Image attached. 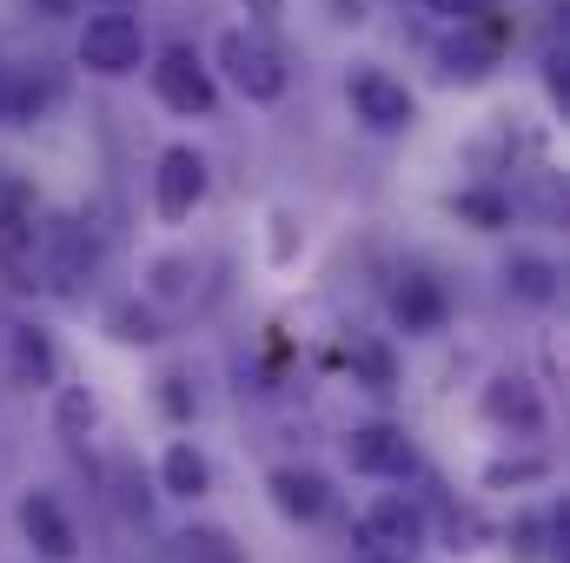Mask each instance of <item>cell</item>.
<instances>
[{"instance_id":"1","label":"cell","mask_w":570,"mask_h":563,"mask_svg":"<svg viewBox=\"0 0 570 563\" xmlns=\"http://www.w3.org/2000/svg\"><path fill=\"white\" fill-rule=\"evenodd\" d=\"M358 557L365 563H412L425 551V511L405 504V497H379L365 517H358Z\"/></svg>"},{"instance_id":"2","label":"cell","mask_w":570,"mask_h":563,"mask_svg":"<svg viewBox=\"0 0 570 563\" xmlns=\"http://www.w3.org/2000/svg\"><path fill=\"white\" fill-rule=\"evenodd\" d=\"M219 67H226V80H233L246 100H259V107H273L285 93V60L259 40V33H246V27L219 33Z\"/></svg>"},{"instance_id":"3","label":"cell","mask_w":570,"mask_h":563,"mask_svg":"<svg viewBox=\"0 0 570 563\" xmlns=\"http://www.w3.org/2000/svg\"><path fill=\"white\" fill-rule=\"evenodd\" d=\"M146 53V33L134 13H94L87 27H80V67H94V73H107V80H120V73H134Z\"/></svg>"},{"instance_id":"4","label":"cell","mask_w":570,"mask_h":563,"mask_svg":"<svg viewBox=\"0 0 570 563\" xmlns=\"http://www.w3.org/2000/svg\"><path fill=\"white\" fill-rule=\"evenodd\" d=\"M199 199H206V159L193 146H166L159 152V172H153V213L166 226H179V219H193Z\"/></svg>"},{"instance_id":"5","label":"cell","mask_w":570,"mask_h":563,"mask_svg":"<svg viewBox=\"0 0 570 563\" xmlns=\"http://www.w3.org/2000/svg\"><path fill=\"white\" fill-rule=\"evenodd\" d=\"M153 93H159V107H173V113H213V73L199 67L193 47L159 53V67H153Z\"/></svg>"},{"instance_id":"6","label":"cell","mask_w":570,"mask_h":563,"mask_svg":"<svg viewBox=\"0 0 570 563\" xmlns=\"http://www.w3.org/2000/svg\"><path fill=\"white\" fill-rule=\"evenodd\" d=\"M345 464L365 477H405L412 471V437L399 424H358L345 437Z\"/></svg>"},{"instance_id":"7","label":"cell","mask_w":570,"mask_h":563,"mask_svg":"<svg viewBox=\"0 0 570 563\" xmlns=\"http://www.w3.org/2000/svg\"><path fill=\"white\" fill-rule=\"evenodd\" d=\"M352 107H358V120L365 127H379V134H399V127H412V93L392 80V73H358L352 80Z\"/></svg>"},{"instance_id":"8","label":"cell","mask_w":570,"mask_h":563,"mask_svg":"<svg viewBox=\"0 0 570 563\" xmlns=\"http://www.w3.org/2000/svg\"><path fill=\"white\" fill-rule=\"evenodd\" d=\"M20 537L40 551L47 563H67L73 551H80V537H73V524H67V511L53 504V497H20Z\"/></svg>"},{"instance_id":"9","label":"cell","mask_w":570,"mask_h":563,"mask_svg":"<svg viewBox=\"0 0 570 563\" xmlns=\"http://www.w3.org/2000/svg\"><path fill=\"white\" fill-rule=\"evenodd\" d=\"M0 266L13 273V285H33V199L20 186H0Z\"/></svg>"},{"instance_id":"10","label":"cell","mask_w":570,"mask_h":563,"mask_svg":"<svg viewBox=\"0 0 570 563\" xmlns=\"http://www.w3.org/2000/svg\"><path fill=\"white\" fill-rule=\"evenodd\" d=\"M478 412H484V418L498 424V431H524V437H531V431L544 424V405H538V385H524V378H511V372L484 385Z\"/></svg>"},{"instance_id":"11","label":"cell","mask_w":570,"mask_h":563,"mask_svg":"<svg viewBox=\"0 0 570 563\" xmlns=\"http://www.w3.org/2000/svg\"><path fill=\"white\" fill-rule=\"evenodd\" d=\"M273 504H279L285 517L312 524V517L332 504V491H325V477H318V471H298V464H285V471H273Z\"/></svg>"},{"instance_id":"12","label":"cell","mask_w":570,"mask_h":563,"mask_svg":"<svg viewBox=\"0 0 570 563\" xmlns=\"http://www.w3.org/2000/svg\"><path fill=\"white\" fill-rule=\"evenodd\" d=\"M166 563H246V551L219 531V524H193L166 544Z\"/></svg>"},{"instance_id":"13","label":"cell","mask_w":570,"mask_h":563,"mask_svg":"<svg viewBox=\"0 0 570 563\" xmlns=\"http://www.w3.org/2000/svg\"><path fill=\"white\" fill-rule=\"evenodd\" d=\"M392 312H399L405 332H438V325H444V292H438V279H419V273H412V279L399 285Z\"/></svg>"},{"instance_id":"14","label":"cell","mask_w":570,"mask_h":563,"mask_svg":"<svg viewBox=\"0 0 570 563\" xmlns=\"http://www.w3.org/2000/svg\"><path fill=\"white\" fill-rule=\"evenodd\" d=\"M159 484H166V497H199V491L213 484V471H206V457L179 437V444H166V457H159Z\"/></svg>"},{"instance_id":"15","label":"cell","mask_w":570,"mask_h":563,"mask_svg":"<svg viewBox=\"0 0 570 563\" xmlns=\"http://www.w3.org/2000/svg\"><path fill=\"white\" fill-rule=\"evenodd\" d=\"M87 266H94V239H80L73 219H60V226H53V285L73 292V279H80Z\"/></svg>"},{"instance_id":"16","label":"cell","mask_w":570,"mask_h":563,"mask_svg":"<svg viewBox=\"0 0 570 563\" xmlns=\"http://www.w3.org/2000/svg\"><path fill=\"white\" fill-rule=\"evenodd\" d=\"M13 378H20V385H47V378H53V345H47V332L13 325Z\"/></svg>"},{"instance_id":"17","label":"cell","mask_w":570,"mask_h":563,"mask_svg":"<svg viewBox=\"0 0 570 563\" xmlns=\"http://www.w3.org/2000/svg\"><path fill=\"white\" fill-rule=\"evenodd\" d=\"M558 279H564V273H558L551 259H531V253L504 266V285H511L518 298H531V305H551V298H558Z\"/></svg>"},{"instance_id":"18","label":"cell","mask_w":570,"mask_h":563,"mask_svg":"<svg viewBox=\"0 0 570 563\" xmlns=\"http://www.w3.org/2000/svg\"><path fill=\"white\" fill-rule=\"evenodd\" d=\"M107 332H114L120 345H159V318L146 312L140 298H120V305H107Z\"/></svg>"},{"instance_id":"19","label":"cell","mask_w":570,"mask_h":563,"mask_svg":"<svg viewBox=\"0 0 570 563\" xmlns=\"http://www.w3.org/2000/svg\"><path fill=\"white\" fill-rule=\"evenodd\" d=\"M94 424H100L94 392H60V405H53V431H60L67 444H87V437H94Z\"/></svg>"},{"instance_id":"20","label":"cell","mask_w":570,"mask_h":563,"mask_svg":"<svg viewBox=\"0 0 570 563\" xmlns=\"http://www.w3.org/2000/svg\"><path fill=\"white\" fill-rule=\"evenodd\" d=\"M458 219H471L478 233H498V226H511V199L504 192H458Z\"/></svg>"},{"instance_id":"21","label":"cell","mask_w":570,"mask_h":563,"mask_svg":"<svg viewBox=\"0 0 570 563\" xmlns=\"http://www.w3.org/2000/svg\"><path fill=\"white\" fill-rule=\"evenodd\" d=\"M352 372H358L372 392H392V385H399V365H392L385 345H352Z\"/></svg>"},{"instance_id":"22","label":"cell","mask_w":570,"mask_h":563,"mask_svg":"<svg viewBox=\"0 0 570 563\" xmlns=\"http://www.w3.org/2000/svg\"><path fill=\"white\" fill-rule=\"evenodd\" d=\"M484 537H491V524H484L478 511H451V517H444V551L471 557V551H484Z\"/></svg>"},{"instance_id":"23","label":"cell","mask_w":570,"mask_h":563,"mask_svg":"<svg viewBox=\"0 0 570 563\" xmlns=\"http://www.w3.org/2000/svg\"><path fill=\"white\" fill-rule=\"evenodd\" d=\"M491 53H498L491 40H458V47H444V60H451L444 73H458V80H484V73H491Z\"/></svg>"},{"instance_id":"24","label":"cell","mask_w":570,"mask_h":563,"mask_svg":"<svg viewBox=\"0 0 570 563\" xmlns=\"http://www.w3.org/2000/svg\"><path fill=\"white\" fill-rule=\"evenodd\" d=\"M193 292V259H153V298H186Z\"/></svg>"},{"instance_id":"25","label":"cell","mask_w":570,"mask_h":563,"mask_svg":"<svg viewBox=\"0 0 570 563\" xmlns=\"http://www.w3.org/2000/svg\"><path fill=\"white\" fill-rule=\"evenodd\" d=\"M538 477H551L544 457H518V464H491V471H484L491 491H504V484H538Z\"/></svg>"},{"instance_id":"26","label":"cell","mask_w":570,"mask_h":563,"mask_svg":"<svg viewBox=\"0 0 570 563\" xmlns=\"http://www.w3.org/2000/svg\"><path fill=\"white\" fill-rule=\"evenodd\" d=\"M159 405H166V418H193V392H186V378H179V372H166V378H159Z\"/></svg>"},{"instance_id":"27","label":"cell","mask_w":570,"mask_h":563,"mask_svg":"<svg viewBox=\"0 0 570 563\" xmlns=\"http://www.w3.org/2000/svg\"><path fill=\"white\" fill-rule=\"evenodd\" d=\"M438 13H451V20H471V13H484V0H431Z\"/></svg>"},{"instance_id":"28","label":"cell","mask_w":570,"mask_h":563,"mask_svg":"<svg viewBox=\"0 0 570 563\" xmlns=\"http://www.w3.org/2000/svg\"><path fill=\"white\" fill-rule=\"evenodd\" d=\"M40 7H47V13H73V0H40Z\"/></svg>"}]
</instances>
